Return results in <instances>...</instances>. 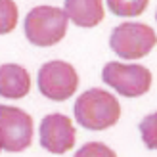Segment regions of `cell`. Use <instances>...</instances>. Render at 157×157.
I'll return each instance as SVG.
<instances>
[{
	"mask_svg": "<svg viewBox=\"0 0 157 157\" xmlns=\"http://www.w3.org/2000/svg\"><path fill=\"white\" fill-rule=\"evenodd\" d=\"M75 119L82 128L105 130L121 119V104L111 92L90 88L75 101Z\"/></svg>",
	"mask_w": 157,
	"mask_h": 157,
	"instance_id": "obj_1",
	"label": "cell"
},
{
	"mask_svg": "<svg viewBox=\"0 0 157 157\" xmlns=\"http://www.w3.org/2000/svg\"><path fill=\"white\" fill-rule=\"evenodd\" d=\"M67 13L56 6H36L25 17V36L35 46H54L67 33Z\"/></svg>",
	"mask_w": 157,
	"mask_h": 157,
	"instance_id": "obj_2",
	"label": "cell"
},
{
	"mask_svg": "<svg viewBox=\"0 0 157 157\" xmlns=\"http://www.w3.org/2000/svg\"><path fill=\"white\" fill-rule=\"evenodd\" d=\"M109 46L121 59H140L157 46V35L146 23H121L111 31Z\"/></svg>",
	"mask_w": 157,
	"mask_h": 157,
	"instance_id": "obj_3",
	"label": "cell"
},
{
	"mask_svg": "<svg viewBox=\"0 0 157 157\" xmlns=\"http://www.w3.org/2000/svg\"><path fill=\"white\" fill-rule=\"evenodd\" d=\"M101 78L107 86H111L124 98H138L150 92L153 75L147 67L138 63H121V61H109L105 63Z\"/></svg>",
	"mask_w": 157,
	"mask_h": 157,
	"instance_id": "obj_4",
	"label": "cell"
},
{
	"mask_svg": "<svg viewBox=\"0 0 157 157\" xmlns=\"http://www.w3.org/2000/svg\"><path fill=\"white\" fill-rule=\"evenodd\" d=\"M78 75L75 67L67 61L54 59L40 67L38 71V90L44 98L54 101H65L77 92Z\"/></svg>",
	"mask_w": 157,
	"mask_h": 157,
	"instance_id": "obj_5",
	"label": "cell"
},
{
	"mask_svg": "<svg viewBox=\"0 0 157 157\" xmlns=\"http://www.w3.org/2000/svg\"><path fill=\"white\" fill-rule=\"evenodd\" d=\"M33 142V119L19 107L0 105V150L17 153Z\"/></svg>",
	"mask_w": 157,
	"mask_h": 157,
	"instance_id": "obj_6",
	"label": "cell"
},
{
	"mask_svg": "<svg viewBox=\"0 0 157 157\" xmlns=\"http://www.w3.org/2000/svg\"><path fill=\"white\" fill-rule=\"evenodd\" d=\"M40 146L50 153H67L75 146L77 132L71 119L61 113H50L40 121Z\"/></svg>",
	"mask_w": 157,
	"mask_h": 157,
	"instance_id": "obj_7",
	"label": "cell"
},
{
	"mask_svg": "<svg viewBox=\"0 0 157 157\" xmlns=\"http://www.w3.org/2000/svg\"><path fill=\"white\" fill-rule=\"evenodd\" d=\"M31 90V75L25 67L17 63H4L0 65V96L19 100L25 98Z\"/></svg>",
	"mask_w": 157,
	"mask_h": 157,
	"instance_id": "obj_8",
	"label": "cell"
},
{
	"mask_svg": "<svg viewBox=\"0 0 157 157\" xmlns=\"http://www.w3.org/2000/svg\"><path fill=\"white\" fill-rule=\"evenodd\" d=\"M63 12L67 13V19L84 29L100 25L105 15L101 0H65Z\"/></svg>",
	"mask_w": 157,
	"mask_h": 157,
	"instance_id": "obj_9",
	"label": "cell"
},
{
	"mask_svg": "<svg viewBox=\"0 0 157 157\" xmlns=\"http://www.w3.org/2000/svg\"><path fill=\"white\" fill-rule=\"evenodd\" d=\"M150 0H107V8L119 17H136L144 13Z\"/></svg>",
	"mask_w": 157,
	"mask_h": 157,
	"instance_id": "obj_10",
	"label": "cell"
},
{
	"mask_svg": "<svg viewBox=\"0 0 157 157\" xmlns=\"http://www.w3.org/2000/svg\"><path fill=\"white\" fill-rule=\"evenodd\" d=\"M140 128V136H142V142L147 150H155L157 151V111L146 115L138 124Z\"/></svg>",
	"mask_w": 157,
	"mask_h": 157,
	"instance_id": "obj_11",
	"label": "cell"
},
{
	"mask_svg": "<svg viewBox=\"0 0 157 157\" xmlns=\"http://www.w3.org/2000/svg\"><path fill=\"white\" fill-rule=\"evenodd\" d=\"M17 25V6L13 0H0V35L12 33Z\"/></svg>",
	"mask_w": 157,
	"mask_h": 157,
	"instance_id": "obj_12",
	"label": "cell"
},
{
	"mask_svg": "<svg viewBox=\"0 0 157 157\" xmlns=\"http://www.w3.org/2000/svg\"><path fill=\"white\" fill-rule=\"evenodd\" d=\"M75 157H117V153L101 142H88L75 153Z\"/></svg>",
	"mask_w": 157,
	"mask_h": 157,
	"instance_id": "obj_13",
	"label": "cell"
},
{
	"mask_svg": "<svg viewBox=\"0 0 157 157\" xmlns=\"http://www.w3.org/2000/svg\"><path fill=\"white\" fill-rule=\"evenodd\" d=\"M155 19H157V13H155Z\"/></svg>",
	"mask_w": 157,
	"mask_h": 157,
	"instance_id": "obj_14",
	"label": "cell"
}]
</instances>
